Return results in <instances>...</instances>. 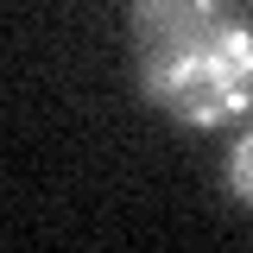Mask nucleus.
<instances>
[{
	"mask_svg": "<svg viewBox=\"0 0 253 253\" xmlns=\"http://www.w3.org/2000/svg\"><path fill=\"white\" fill-rule=\"evenodd\" d=\"M139 89L177 126H228L253 108V26L228 0H133Z\"/></svg>",
	"mask_w": 253,
	"mask_h": 253,
	"instance_id": "f257e3e1",
	"label": "nucleus"
},
{
	"mask_svg": "<svg viewBox=\"0 0 253 253\" xmlns=\"http://www.w3.org/2000/svg\"><path fill=\"white\" fill-rule=\"evenodd\" d=\"M228 190H234V196L253 209V133L234 146V158H228Z\"/></svg>",
	"mask_w": 253,
	"mask_h": 253,
	"instance_id": "f03ea898",
	"label": "nucleus"
}]
</instances>
